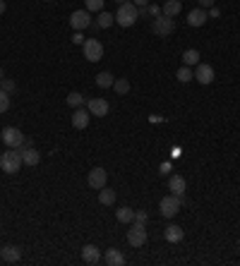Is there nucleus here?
<instances>
[{
	"mask_svg": "<svg viewBox=\"0 0 240 266\" xmlns=\"http://www.w3.org/2000/svg\"><path fill=\"white\" fill-rule=\"evenodd\" d=\"M137 19H139V7H137L132 0H128V2H120V5H118V12H115V24H120L123 29H128V27H132Z\"/></svg>",
	"mask_w": 240,
	"mask_h": 266,
	"instance_id": "f257e3e1",
	"label": "nucleus"
},
{
	"mask_svg": "<svg viewBox=\"0 0 240 266\" xmlns=\"http://www.w3.org/2000/svg\"><path fill=\"white\" fill-rule=\"evenodd\" d=\"M22 166H24V161H22L19 149H10V151L0 154V168H2V173L15 175V173H19V168H22Z\"/></svg>",
	"mask_w": 240,
	"mask_h": 266,
	"instance_id": "f03ea898",
	"label": "nucleus"
},
{
	"mask_svg": "<svg viewBox=\"0 0 240 266\" xmlns=\"http://www.w3.org/2000/svg\"><path fill=\"white\" fill-rule=\"evenodd\" d=\"M147 240H149V235H147L144 223H137V221H132V226H130V231H128V242L135 249H139V247H144V245H147Z\"/></svg>",
	"mask_w": 240,
	"mask_h": 266,
	"instance_id": "7ed1b4c3",
	"label": "nucleus"
},
{
	"mask_svg": "<svg viewBox=\"0 0 240 266\" xmlns=\"http://www.w3.org/2000/svg\"><path fill=\"white\" fill-rule=\"evenodd\" d=\"M151 29H154V34L156 36L166 38V36H171L173 32H175V22H173V17L159 15V17H154V22H151Z\"/></svg>",
	"mask_w": 240,
	"mask_h": 266,
	"instance_id": "20e7f679",
	"label": "nucleus"
},
{
	"mask_svg": "<svg viewBox=\"0 0 240 266\" xmlns=\"http://www.w3.org/2000/svg\"><path fill=\"white\" fill-rule=\"evenodd\" d=\"M82 48H84V58H87L89 63H99V60L103 58V43H101L99 38H87V41L82 43Z\"/></svg>",
	"mask_w": 240,
	"mask_h": 266,
	"instance_id": "39448f33",
	"label": "nucleus"
},
{
	"mask_svg": "<svg viewBox=\"0 0 240 266\" xmlns=\"http://www.w3.org/2000/svg\"><path fill=\"white\" fill-rule=\"evenodd\" d=\"M0 137H2L5 146H10V149H19V146H24V132H22L19 127H5Z\"/></svg>",
	"mask_w": 240,
	"mask_h": 266,
	"instance_id": "423d86ee",
	"label": "nucleus"
},
{
	"mask_svg": "<svg viewBox=\"0 0 240 266\" xmlns=\"http://www.w3.org/2000/svg\"><path fill=\"white\" fill-rule=\"evenodd\" d=\"M180 197H175V195H168L161 199V204H159V211H161V216L164 218H173L175 213L180 211Z\"/></svg>",
	"mask_w": 240,
	"mask_h": 266,
	"instance_id": "0eeeda50",
	"label": "nucleus"
},
{
	"mask_svg": "<svg viewBox=\"0 0 240 266\" xmlns=\"http://www.w3.org/2000/svg\"><path fill=\"white\" fill-rule=\"evenodd\" d=\"M70 27H72L74 32H82V29L92 27V15H89V10H74L72 15H70Z\"/></svg>",
	"mask_w": 240,
	"mask_h": 266,
	"instance_id": "6e6552de",
	"label": "nucleus"
},
{
	"mask_svg": "<svg viewBox=\"0 0 240 266\" xmlns=\"http://www.w3.org/2000/svg\"><path fill=\"white\" fill-rule=\"evenodd\" d=\"M106 180H108V173L103 170V168H94L89 170V175H87V182H89V187L92 190H101V187H106Z\"/></svg>",
	"mask_w": 240,
	"mask_h": 266,
	"instance_id": "1a4fd4ad",
	"label": "nucleus"
},
{
	"mask_svg": "<svg viewBox=\"0 0 240 266\" xmlns=\"http://www.w3.org/2000/svg\"><path fill=\"white\" fill-rule=\"evenodd\" d=\"M214 67L211 65H206V63H200L197 67H195V79L200 82V84H211L214 82Z\"/></svg>",
	"mask_w": 240,
	"mask_h": 266,
	"instance_id": "9d476101",
	"label": "nucleus"
},
{
	"mask_svg": "<svg viewBox=\"0 0 240 266\" xmlns=\"http://www.w3.org/2000/svg\"><path fill=\"white\" fill-rule=\"evenodd\" d=\"M87 110L92 115H96V118H103V115H108L111 106H108L106 99H92V101H87Z\"/></svg>",
	"mask_w": 240,
	"mask_h": 266,
	"instance_id": "9b49d317",
	"label": "nucleus"
},
{
	"mask_svg": "<svg viewBox=\"0 0 240 266\" xmlns=\"http://www.w3.org/2000/svg\"><path fill=\"white\" fill-rule=\"evenodd\" d=\"M89 118H92V113H89L87 108H74V113H72V127H74V130H84V127L89 125Z\"/></svg>",
	"mask_w": 240,
	"mask_h": 266,
	"instance_id": "f8f14e48",
	"label": "nucleus"
},
{
	"mask_svg": "<svg viewBox=\"0 0 240 266\" xmlns=\"http://www.w3.org/2000/svg\"><path fill=\"white\" fill-rule=\"evenodd\" d=\"M0 259H2L5 264H17L19 259H22V252H19V247H15V245H5V247L0 249Z\"/></svg>",
	"mask_w": 240,
	"mask_h": 266,
	"instance_id": "ddd939ff",
	"label": "nucleus"
},
{
	"mask_svg": "<svg viewBox=\"0 0 240 266\" xmlns=\"http://www.w3.org/2000/svg\"><path fill=\"white\" fill-rule=\"evenodd\" d=\"M168 190L175 197H183L185 190H187V180H185L183 175H171L168 177Z\"/></svg>",
	"mask_w": 240,
	"mask_h": 266,
	"instance_id": "4468645a",
	"label": "nucleus"
},
{
	"mask_svg": "<svg viewBox=\"0 0 240 266\" xmlns=\"http://www.w3.org/2000/svg\"><path fill=\"white\" fill-rule=\"evenodd\" d=\"M103 262H106L108 266H123V264H125V254H123L118 247H111V249H106Z\"/></svg>",
	"mask_w": 240,
	"mask_h": 266,
	"instance_id": "2eb2a0df",
	"label": "nucleus"
},
{
	"mask_svg": "<svg viewBox=\"0 0 240 266\" xmlns=\"http://www.w3.org/2000/svg\"><path fill=\"white\" fill-rule=\"evenodd\" d=\"M19 154H22V161H24V166H38V161H41V154H38L34 146H19Z\"/></svg>",
	"mask_w": 240,
	"mask_h": 266,
	"instance_id": "dca6fc26",
	"label": "nucleus"
},
{
	"mask_svg": "<svg viewBox=\"0 0 240 266\" xmlns=\"http://www.w3.org/2000/svg\"><path fill=\"white\" fill-rule=\"evenodd\" d=\"M82 259L87 264H99L101 262V249L96 247V245H84L82 247Z\"/></svg>",
	"mask_w": 240,
	"mask_h": 266,
	"instance_id": "f3484780",
	"label": "nucleus"
},
{
	"mask_svg": "<svg viewBox=\"0 0 240 266\" xmlns=\"http://www.w3.org/2000/svg\"><path fill=\"white\" fill-rule=\"evenodd\" d=\"M180 10H183V2H180V0H166L164 7H161V15H166V17H178Z\"/></svg>",
	"mask_w": 240,
	"mask_h": 266,
	"instance_id": "a211bd4d",
	"label": "nucleus"
},
{
	"mask_svg": "<svg viewBox=\"0 0 240 266\" xmlns=\"http://www.w3.org/2000/svg\"><path fill=\"white\" fill-rule=\"evenodd\" d=\"M164 237H166L168 242L178 245V242H180V240L185 237V233H183V228H180V226H168L166 231H164Z\"/></svg>",
	"mask_w": 240,
	"mask_h": 266,
	"instance_id": "6ab92c4d",
	"label": "nucleus"
},
{
	"mask_svg": "<svg viewBox=\"0 0 240 266\" xmlns=\"http://www.w3.org/2000/svg\"><path fill=\"white\" fill-rule=\"evenodd\" d=\"M206 17H209V15L204 12L202 7H197V10H192V12L187 15V24H190V27H202L204 22H206Z\"/></svg>",
	"mask_w": 240,
	"mask_h": 266,
	"instance_id": "aec40b11",
	"label": "nucleus"
},
{
	"mask_svg": "<svg viewBox=\"0 0 240 266\" xmlns=\"http://www.w3.org/2000/svg\"><path fill=\"white\" fill-rule=\"evenodd\" d=\"M99 204H101V206H113V204H115V190L101 187V190H99Z\"/></svg>",
	"mask_w": 240,
	"mask_h": 266,
	"instance_id": "412c9836",
	"label": "nucleus"
},
{
	"mask_svg": "<svg viewBox=\"0 0 240 266\" xmlns=\"http://www.w3.org/2000/svg\"><path fill=\"white\" fill-rule=\"evenodd\" d=\"M183 65H187V67H197V65H200V51L187 48V51L183 53Z\"/></svg>",
	"mask_w": 240,
	"mask_h": 266,
	"instance_id": "4be33fe9",
	"label": "nucleus"
},
{
	"mask_svg": "<svg viewBox=\"0 0 240 266\" xmlns=\"http://www.w3.org/2000/svg\"><path fill=\"white\" fill-rule=\"evenodd\" d=\"M113 24H115V15L106 12V10H101V12H99V17H96V27L108 29V27H113Z\"/></svg>",
	"mask_w": 240,
	"mask_h": 266,
	"instance_id": "5701e85b",
	"label": "nucleus"
},
{
	"mask_svg": "<svg viewBox=\"0 0 240 266\" xmlns=\"http://www.w3.org/2000/svg\"><path fill=\"white\" fill-rule=\"evenodd\" d=\"M115 218H118V223H132V221H135V211H132L130 206H120V209L115 211Z\"/></svg>",
	"mask_w": 240,
	"mask_h": 266,
	"instance_id": "b1692460",
	"label": "nucleus"
},
{
	"mask_svg": "<svg viewBox=\"0 0 240 266\" xmlns=\"http://www.w3.org/2000/svg\"><path fill=\"white\" fill-rule=\"evenodd\" d=\"M113 82H115V77H113L111 72H99L96 74V87L108 89V87H113Z\"/></svg>",
	"mask_w": 240,
	"mask_h": 266,
	"instance_id": "393cba45",
	"label": "nucleus"
},
{
	"mask_svg": "<svg viewBox=\"0 0 240 266\" xmlns=\"http://www.w3.org/2000/svg\"><path fill=\"white\" fill-rule=\"evenodd\" d=\"M113 89H115L118 96H125V94H130V82L125 79V77H120V79L113 82Z\"/></svg>",
	"mask_w": 240,
	"mask_h": 266,
	"instance_id": "a878e982",
	"label": "nucleus"
},
{
	"mask_svg": "<svg viewBox=\"0 0 240 266\" xmlns=\"http://www.w3.org/2000/svg\"><path fill=\"white\" fill-rule=\"evenodd\" d=\"M175 77H178V82L187 84L190 79H195V70H192V67H187V65H183V67L178 70V74H175Z\"/></svg>",
	"mask_w": 240,
	"mask_h": 266,
	"instance_id": "bb28decb",
	"label": "nucleus"
},
{
	"mask_svg": "<svg viewBox=\"0 0 240 266\" xmlns=\"http://www.w3.org/2000/svg\"><path fill=\"white\" fill-rule=\"evenodd\" d=\"M68 106L82 108V106H84V96H82L79 91H72V94H68Z\"/></svg>",
	"mask_w": 240,
	"mask_h": 266,
	"instance_id": "cd10ccee",
	"label": "nucleus"
},
{
	"mask_svg": "<svg viewBox=\"0 0 240 266\" xmlns=\"http://www.w3.org/2000/svg\"><path fill=\"white\" fill-rule=\"evenodd\" d=\"M84 10H89V12H101V10H103V0H84Z\"/></svg>",
	"mask_w": 240,
	"mask_h": 266,
	"instance_id": "c85d7f7f",
	"label": "nucleus"
},
{
	"mask_svg": "<svg viewBox=\"0 0 240 266\" xmlns=\"http://www.w3.org/2000/svg\"><path fill=\"white\" fill-rule=\"evenodd\" d=\"M7 108H10V94L0 89V113H7Z\"/></svg>",
	"mask_w": 240,
	"mask_h": 266,
	"instance_id": "c756f323",
	"label": "nucleus"
},
{
	"mask_svg": "<svg viewBox=\"0 0 240 266\" xmlns=\"http://www.w3.org/2000/svg\"><path fill=\"white\" fill-rule=\"evenodd\" d=\"M0 89H2V91H7V94H12V91L17 89V84H15L12 79H7V77H5V79H0Z\"/></svg>",
	"mask_w": 240,
	"mask_h": 266,
	"instance_id": "7c9ffc66",
	"label": "nucleus"
},
{
	"mask_svg": "<svg viewBox=\"0 0 240 266\" xmlns=\"http://www.w3.org/2000/svg\"><path fill=\"white\" fill-rule=\"evenodd\" d=\"M135 221H137V223H144V226H147V221H149V213L144 211V209H142V211H135Z\"/></svg>",
	"mask_w": 240,
	"mask_h": 266,
	"instance_id": "2f4dec72",
	"label": "nucleus"
},
{
	"mask_svg": "<svg viewBox=\"0 0 240 266\" xmlns=\"http://www.w3.org/2000/svg\"><path fill=\"white\" fill-rule=\"evenodd\" d=\"M147 12H149V17H159V15H161V7L149 2V5H147Z\"/></svg>",
	"mask_w": 240,
	"mask_h": 266,
	"instance_id": "473e14b6",
	"label": "nucleus"
},
{
	"mask_svg": "<svg viewBox=\"0 0 240 266\" xmlns=\"http://www.w3.org/2000/svg\"><path fill=\"white\" fill-rule=\"evenodd\" d=\"M159 170H161V173H159V175H168V173H171V170H173V166H171V161H164V163H161V166H159Z\"/></svg>",
	"mask_w": 240,
	"mask_h": 266,
	"instance_id": "72a5a7b5",
	"label": "nucleus"
},
{
	"mask_svg": "<svg viewBox=\"0 0 240 266\" xmlns=\"http://www.w3.org/2000/svg\"><path fill=\"white\" fill-rule=\"evenodd\" d=\"M84 41H87V38L82 36V32H74V36H72V43H74V46H82Z\"/></svg>",
	"mask_w": 240,
	"mask_h": 266,
	"instance_id": "f704fd0d",
	"label": "nucleus"
},
{
	"mask_svg": "<svg viewBox=\"0 0 240 266\" xmlns=\"http://www.w3.org/2000/svg\"><path fill=\"white\" fill-rule=\"evenodd\" d=\"M206 15H209V17H219V15H221V10H219V7H216V5H214V7H209V12H206Z\"/></svg>",
	"mask_w": 240,
	"mask_h": 266,
	"instance_id": "c9c22d12",
	"label": "nucleus"
},
{
	"mask_svg": "<svg viewBox=\"0 0 240 266\" xmlns=\"http://www.w3.org/2000/svg\"><path fill=\"white\" fill-rule=\"evenodd\" d=\"M197 2H200V7H214V2H216V0H197Z\"/></svg>",
	"mask_w": 240,
	"mask_h": 266,
	"instance_id": "e433bc0d",
	"label": "nucleus"
},
{
	"mask_svg": "<svg viewBox=\"0 0 240 266\" xmlns=\"http://www.w3.org/2000/svg\"><path fill=\"white\" fill-rule=\"evenodd\" d=\"M180 154H183L180 146H173V149H171V156H173V159H180Z\"/></svg>",
	"mask_w": 240,
	"mask_h": 266,
	"instance_id": "4c0bfd02",
	"label": "nucleus"
},
{
	"mask_svg": "<svg viewBox=\"0 0 240 266\" xmlns=\"http://www.w3.org/2000/svg\"><path fill=\"white\" fill-rule=\"evenodd\" d=\"M132 2H135L137 7H147V5H149V0H132Z\"/></svg>",
	"mask_w": 240,
	"mask_h": 266,
	"instance_id": "58836bf2",
	"label": "nucleus"
},
{
	"mask_svg": "<svg viewBox=\"0 0 240 266\" xmlns=\"http://www.w3.org/2000/svg\"><path fill=\"white\" fill-rule=\"evenodd\" d=\"M5 7H7V0H0V15H5Z\"/></svg>",
	"mask_w": 240,
	"mask_h": 266,
	"instance_id": "ea45409f",
	"label": "nucleus"
},
{
	"mask_svg": "<svg viewBox=\"0 0 240 266\" xmlns=\"http://www.w3.org/2000/svg\"><path fill=\"white\" fill-rule=\"evenodd\" d=\"M0 79H5V72H2V70H0Z\"/></svg>",
	"mask_w": 240,
	"mask_h": 266,
	"instance_id": "a19ab883",
	"label": "nucleus"
},
{
	"mask_svg": "<svg viewBox=\"0 0 240 266\" xmlns=\"http://www.w3.org/2000/svg\"><path fill=\"white\" fill-rule=\"evenodd\" d=\"M115 2H118V5H120V2H128V0H115Z\"/></svg>",
	"mask_w": 240,
	"mask_h": 266,
	"instance_id": "79ce46f5",
	"label": "nucleus"
},
{
	"mask_svg": "<svg viewBox=\"0 0 240 266\" xmlns=\"http://www.w3.org/2000/svg\"><path fill=\"white\" fill-rule=\"evenodd\" d=\"M43 2H48V0H43Z\"/></svg>",
	"mask_w": 240,
	"mask_h": 266,
	"instance_id": "37998d69",
	"label": "nucleus"
},
{
	"mask_svg": "<svg viewBox=\"0 0 240 266\" xmlns=\"http://www.w3.org/2000/svg\"><path fill=\"white\" fill-rule=\"evenodd\" d=\"M0 262H2V259H0Z\"/></svg>",
	"mask_w": 240,
	"mask_h": 266,
	"instance_id": "c03bdc74",
	"label": "nucleus"
}]
</instances>
